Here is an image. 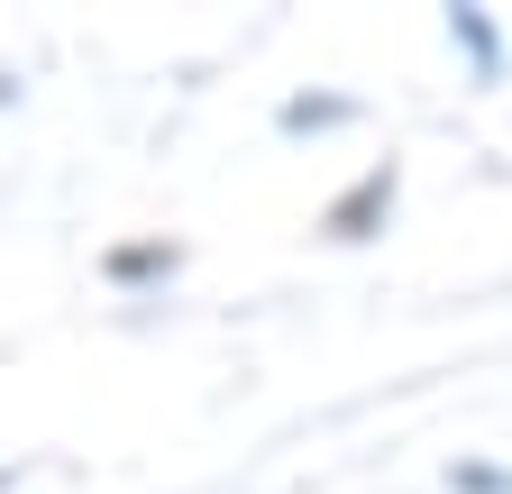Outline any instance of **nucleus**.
<instances>
[{
	"instance_id": "obj_3",
	"label": "nucleus",
	"mask_w": 512,
	"mask_h": 494,
	"mask_svg": "<svg viewBox=\"0 0 512 494\" xmlns=\"http://www.w3.org/2000/svg\"><path fill=\"white\" fill-rule=\"evenodd\" d=\"M357 101H339V92H311V101H284V129L302 138V129H339V119H348Z\"/></svg>"
},
{
	"instance_id": "obj_1",
	"label": "nucleus",
	"mask_w": 512,
	"mask_h": 494,
	"mask_svg": "<svg viewBox=\"0 0 512 494\" xmlns=\"http://www.w3.org/2000/svg\"><path fill=\"white\" fill-rule=\"evenodd\" d=\"M384 211H394V165H366L348 193L320 211V229H330L339 247H357V238H375V229H384Z\"/></svg>"
},
{
	"instance_id": "obj_5",
	"label": "nucleus",
	"mask_w": 512,
	"mask_h": 494,
	"mask_svg": "<svg viewBox=\"0 0 512 494\" xmlns=\"http://www.w3.org/2000/svg\"><path fill=\"white\" fill-rule=\"evenodd\" d=\"M448 485H458V494H512L494 467H448Z\"/></svg>"
},
{
	"instance_id": "obj_2",
	"label": "nucleus",
	"mask_w": 512,
	"mask_h": 494,
	"mask_svg": "<svg viewBox=\"0 0 512 494\" xmlns=\"http://www.w3.org/2000/svg\"><path fill=\"white\" fill-rule=\"evenodd\" d=\"M448 46L467 55V74H476V83H503V37H494L485 10H448Z\"/></svg>"
},
{
	"instance_id": "obj_4",
	"label": "nucleus",
	"mask_w": 512,
	"mask_h": 494,
	"mask_svg": "<svg viewBox=\"0 0 512 494\" xmlns=\"http://www.w3.org/2000/svg\"><path fill=\"white\" fill-rule=\"evenodd\" d=\"M110 275H119V284H147V275H174V247H119V257H110Z\"/></svg>"
}]
</instances>
